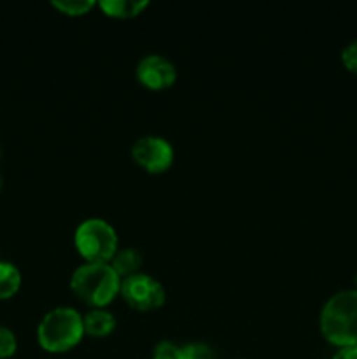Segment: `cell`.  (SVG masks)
Returning a JSON list of instances; mask_svg holds the SVG:
<instances>
[{"mask_svg":"<svg viewBox=\"0 0 357 359\" xmlns=\"http://www.w3.org/2000/svg\"><path fill=\"white\" fill-rule=\"evenodd\" d=\"M70 290L83 304L104 309L121 293V277L111 263H84L72 273Z\"/></svg>","mask_w":357,"mask_h":359,"instance_id":"obj_1","label":"cell"},{"mask_svg":"<svg viewBox=\"0 0 357 359\" xmlns=\"http://www.w3.org/2000/svg\"><path fill=\"white\" fill-rule=\"evenodd\" d=\"M321 332L342 349L357 346V291H340L321 312Z\"/></svg>","mask_w":357,"mask_h":359,"instance_id":"obj_2","label":"cell"},{"mask_svg":"<svg viewBox=\"0 0 357 359\" xmlns=\"http://www.w3.org/2000/svg\"><path fill=\"white\" fill-rule=\"evenodd\" d=\"M84 337L83 316L72 307H58L42 318L37 328L38 346L52 354L74 349Z\"/></svg>","mask_w":357,"mask_h":359,"instance_id":"obj_3","label":"cell"},{"mask_svg":"<svg viewBox=\"0 0 357 359\" xmlns=\"http://www.w3.org/2000/svg\"><path fill=\"white\" fill-rule=\"evenodd\" d=\"M77 252L86 263H111L118 248V233L107 221L91 217L77 226L74 235Z\"/></svg>","mask_w":357,"mask_h":359,"instance_id":"obj_4","label":"cell"},{"mask_svg":"<svg viewBox=\"0 0 357 359\" xmlns=\"http://www.w3.org/2000/svg\"><path fill=\"white\" fill-rule=\"evenodd\" d=\"M119 294L130 307L140 312L156 311L167 300L164 287L156 279L140 272L121 280Z\"/></svg>","mask_w":357,"mask_h":359,"instance_id":"obj_5","label":"cell"},{"mask_svg":"<svg viewBox=\"0 0 357 359\" xmlns=\"http://www.w3.org/2000/svg\"><path fill=\"white\" fill-rule=\"evenodd\" d=\"M132 158L149 174H163L174 163V147L163 137H142L133 144Z\"/></svg>","mask_w":357,"mask_h":359,"instance_id":"obj_6","label":"cell"},{"mask_svg":"<svg viewBox=\"0 0 357 359\" xmlns=\"http://www.w3.org/2000/svg\"><path fill=\"white\" fill-rule=\"evenodd\" d=\"M136 79L147 90H168L177 79V70L170 60L160 55L144 56L136 65Z\"/></svg>","mask_w":357,"mask_h":359,"instance_id":"obj_7","label":"cell"},{"mask_svg":"<svg viewBox=\"0 0 357 359\" xmlns=\"http://www.w3.org/2000/svg\"><path fill=\"white\" fill-rule=\"evenodd\" d=\"M84 323V335L97 337V339H104L108 337L115 328V318L111 312L104 311V309H93L83 316Z\"/></svg>","mask_w":357,"mask_h":359,"instance_id":"obj_8","label":"cell"},{"mask_svg":"<svg viewBox=\"0 0 357 359\" xmlns=\"http://www.w3.org/2000/svg\"><path fill=\"white\" fill-rule=\"evenodd\" d=\"M98 6L107 16L128 20V18L139 16L146 7H149V2H144V0H102Z\"/></svg>","mask_w":357,"mask_h":359,"instance_id":"obj_9","label":"cell"},{"mask_svg":"<svg viewBox=\"0 0 357 359\" xmlns=\"http://www.w3.org/2000/svg\"><path fill=\"white\" fill-rule=\"evenodd\" d=\"M111 266L122 280L126 277H132L135 273H139L140 266H142V256H140V252L136 249H119L114 255V258H112Z\"/></svg>","mask_w":357,"mask_h":359,"instance_id":"obj_10","label":"cell"},{"mask_svg":"<svg viewBox=\"0 0 357 359\" xmlns=\"http://www.w3.org/2000/svg\"><path fill=\"white\" fill-rule=\"evenodd\" d=\"M21 273L13 263L0 262V300H9L20 291Z\"/></svg>","mask_w":357,"mask_h":359,"instance_id":"obj_11","label":"cell"},{"mask_svg":"<svg viewBox=\"0 0 357 359\" xmlns=\"http://www.w3.org/2000/svg\"><path fill=\"white\" fill-rule=\"evenodd\" d=\"M51 6L66 16H83L94 7L93 0H55Z\"/></svg>","mask_w":357,"mask_h":359,"instance_id":"obj_12","label":"cell"},{"mask_svg":"<svg viewBox=\"0 0 357 359\" xmlns=\"http://www.w3.org/2000/svg\"><path fill=\"white\" fill-rule=\"evenodd\" d=\"M182 359H216V354L206 344L196 342L182 347Z\"/></svg>","mask_w":357,"mask_h":359,"instance_id":"obj_13","label":"cell"},{"mask_svg":"<svg viewBox=\"0 0 357 359\" xmlns=\"http://www.w3.org/2000/svg\"><path fill=\"white\" fill-rule=\"evenodd\" d=\"M18 349V342L14 333L6 326H0V359H7L14 356Z\"/></svg>","mask_w":357,"mask_h":359,"instance_id":"obj_14","label":"cell"},{"mask_svg":"<svg viewBox=\"0 0 357 359\" xmlns=\"http://www.w3.org/2000/svg\"><path fill=\"white\" fill-rule=\"evenodd\" d=\"M153 359H182V347L172 342H160L154 347Z\"/></svg>","mask_w":357,"mask_h":359,"instance_id":"obj_15","label":"cell"},{"mask_svg":"<svg viewBox=\"0 0 357 359\" xmlns=\"http://www.w3.org/2000/svg\"><path fill=\"white\" fill-rule=\"evenodd\" d=\"M342 62L349 72L357 74V41L350 42L342 53Z\"/></svg>","mask_w":357,"mask_h":359,"instance_id":"obj_16","label":"cell"},{"mask_svg":"<svg viewBox=\"0 0 357 359\" xmlns=\"http://www.w3.org/2000/svg\"><path fill=\"white\" fill-rule=\"evenodd\" d=\"M332 359H357V346L345 347V349L338 351V353H336V356Z\"/></svg>","mask_w":357,"mask_h":359,"instance_id":"obj_17","label":"cell"},{"mask_svg":"<svg viewBox=\"0 0 357 359\" xmlns=\"http://www.w3.org/2000/svg\"><path fill=\"white\" fill-rule=\"evenodd\" d=\"M0 188H2V177H0Z\"/></svg>","mask_w":357,"mask_h":359,"instance_id":"obj_18","label":"cell"},{"mask_svg":"<svg viewBox=\"0 0 357 359\" xmlns=\"http://www.w3.org/2000/svg\"><path fill=\"white\" fill-rule=\"evenodd\" d=\"M356 286H357V279H356Z\"/></svg>","mask_w":357,"mask_h":359,"instance_id":"obj_19","label":"cell"}]
</instances>
